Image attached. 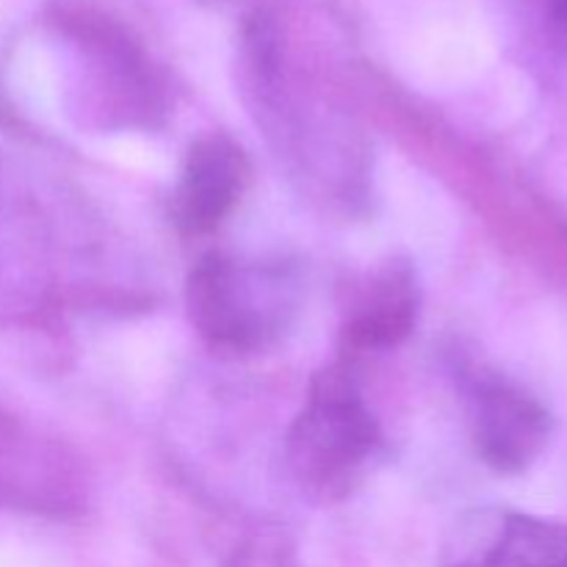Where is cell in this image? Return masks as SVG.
I'll use <instances>...</instances> for the list:
<instances>
[{"label":"cell","instance_id":"7a4b0ae2","mask_svg":"<svg viewBox=\"0 0 567 567\" xmlns=\"http://www.w3.org/2000/svg\"><path fill=\"white\" fill-rule=\"evenodd\" d=\"M186 308L210 347L252 352L280 336L297 308V291L282 269L210 252L188 275Z\"/></svg>","mask_w":567,"mask_h":567},{"label":"cell","instance_id":"5b68a950","mask_svg":"<svg viewBox=\"0 0 567 567\" xmlns=\"http://www.w3.org/2000/svg\"><path fill=\"white\" fill-rule=\"evenodd\" d=\"M454 567H567V526L504 513L460 529Z\"/></svg>","mask_w":567,"mask_h":567},{"label":"cell","instance_id":"8992f818","mask_svg":"<svg viewBox=\"0 0 567 567\" xmlns=\"http://www.w3.org/2000/svg\"><path fill=\"white\" fill-rule=\"evenodd\" d=\"M421 286L408 260H388L371 271L349 302L343 336L352 349L377 352L402 343L419 321Z\"/></svg>","mask_w":567,"mask_h":567},{"label":"cell","instance_id":"6da1fadb","mask_svg":"<svg viewBox=\"0 0 567 567\" xmlns=\"http://www.w3.org/2000/svg\"><path fill=\"white\" fill-rule=\"evenodd\" d=\"M380 426L347 365H330L310 382L305 408L286 437V465L299 491L319 502L349 496L380 452Z\"/></svg>","mask_w":567,"mask_h":567},{"label":"cell","instance_id":"277c9868","mask_svg":"<svg viewBox=\"0 0 567 567\" xmlns=\"http://www.w3.org/2000/svg\"><path fill=\"white\" fill-rule=\"evenodd\" d=\"M249 183V161L233 138L205 136L188 150L175 194L177 225L186 233H210L236 208Z\"/></svg>","mask_w":567,"mask_h":567},{"label":"cell","instance_id":"3957f363","mask_svg":"<svg viewBox=\"0 0 567 567\" xmlns=\"http://www.w3.org/2000/svg\"><path fill=\"white\" fill-rule=\"evenodd\" d=\"M471 435L491 468L513 474L535 463L548 441V415L535 399L496 374H476L468 388Z\"/></svg>","mask_w":567,"mask_h":567}]
</instances>
